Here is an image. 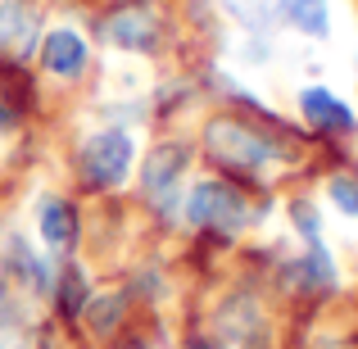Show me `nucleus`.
<instances>
[{
	"label": "nucleus",
	"instance_id": "nucleus-16",
	"mask_svg": "<svg viewBox=\"0 0 358 349\" xmlns=\"http://www.w3.org/2000/svg\"><path fill=\"white\" fill-rule=\"evenodd\" d=\"M290 218H295V232L304 236L308 245L322 241V213L313 209V200H295V204H290Z\"/></svg>",
	"mask_w": 358,
	"mask_h": 349
},
{
	"label": "nucleus",
	"instance_id": "nucleus-2",
	"mask_svg": "<svg viewBox=\"0 0 358 349\" xmlns=\"http://www.w3.org/2000/svg\"><path fill=\"white\" fill-rule=\"evenodd\" d=\"M82 182L91 186V191H114L131 177V164H136V141H131V131L122 127H100L91 131L87 141H82Z\"/></svg>",
	"mask_w": 358,
	"mask_h": 349
},
{
	"label": "nucleus",
	"instance_id": "nucleus-14",
	"mask_svg": "<svg viewBox=\"0 0 358 349\" xmlns=\"http://www.w3.org/2000/svg\"><path fill=\"white\" fill-rule=\"evenodd\" d=\"M55 299H59V313H82L87 308V299H91V290H87V277H82V268H59V277H55Z\"/></svg>",
	"mask_w": 358,
	"mask_h": 349
},
{
	"label": "nucleus",
	"instance_id": "nucleus-17",
	"mask_svg": "<svg viewBox=\"0 0 358 349\" xmlns=\"http://www.w3.org/2000/svg\"><path fill=\"white\" fill-rule=\"evenodd\" d=\"M327 195L336 200V209H341V213H350V218H358V177H350V173L331 177Z\"/></svg>",
	"mask_w": 358,
	"mask_h": 349
},
{
	"label": "nucleus",
	"instance_id": "nucleus-6",
	"mask_svg": "<svg viewBox=\"0 0 358 349\" xmlns=\"http://www.w3.org/2000/svg\"><path fill=\"white\" fill-rule=\"evenodd\" d=\"M41 64H45L50 78L78 82L91 64V50H87V41H82V32H73V27H50V32L41 36Z\"/></svg>",
	"mask_w": 358,
	"mask_h": 349
},
{
	"label": "nucleus",
	"instance_id": "nucleus-4",
	"mask_svg": "<svg viewBox=\"0 0 358 349\" xmlns=\"http://www.w3.org/2000/svg\"><path fill=\"white\" fill-rule=\"evenodd\" d=\"M186 164H191V150L182 141H164V145H155L145 155V164H141V191H145V200L159 213L177 209V182H182Z\"/></svg>",
	"mask_w": 358,
	"mask_h": 349
},
{
	"label": "nucleus",
	"instance_id": "nucleus-13",
	"mask_svg": "<svg viewBox=\"0 0 358 349\" xmlns=\"http://www.w3.org/2000/svg\"><path fill=\"white\" fill-rule=\"evenodd\" d=\"M222 5H227V14L236 18L241 27H250V32H268L281 18V0H222Z\"/></svg>",
	"mask_w": 358,
	"mask_h": 349
},
{
	"label": "nucleus",
	"instance_id": "nucleus-8",
	"mask_svg": "<svg viewBox=\"0 0 358 349\" xmlns=\"http://www.w3.org/2000/svg\"><path fill=\"white\" fill-rule=\"evenodd\" d=\"M41 36V18H36L32 0H0V55L27 59Z\"/></svg>",
	"mask_w": 358,
	"mask_h": 349
},
{
	"label": "nucleus",
	"instance_id": "nucleus-15",
	"mask_svg": "<svg viewBox=\"0 0 358 349\" xmlns=\"http://www.w3.org/2000/svg\"><path fill=\"white\" fill-rule=\"evenodd\" d=\"M122 304H127L122 295H96V299H87V308H82V313L91 318V332H96V336H109V332H114V327L122 322Z\"/></svg>",
	"mask_w": 358,
	"mask_h": 349
},
{
	"label": "nucleus",
	"instance_id": "nucleus-5",
	"mask_svg": "<svg viewBox=\"0 0 358 349\" xmlns=\"http://www.w3.org/2000/svg\"><path fill=\"white\" fill-rule=\"evenodd\" d=\"M100 36L118 50H131V55H150L159 45V18L150 5H122L100 23Z\"/></svg>",
	"mask_w": 358,
	"mask_h": 349
},
{
	"label": "nucleus",
	"instance_id": "nucleus-10",
	"mask_svg": "<svg viewBox=\"0 0 358 349\" xmlns=\"http://www.w3.org/2000/svg\"><path fill=\"white\" fill-rule=\"evenodd\" d=\"M299 114H304V122L317 127V131H354L358 127L354 109L327 87H304L299 91Z\"/></svg>",
	"mask_w": 358,
	"mask_h": 349
},
{
	"label": "nucleus",
	"instance_id": "nucleus-3",
	"mask_svg": "<svg viewBox=\"0 0 358 349\" xmlns=\"http://www.w3.org/2000/svg\"><path fill=\"white\" fill-rule=\"evenodd\" d=\"M186 222L200 227V232L231 236V232L250 227V204H245V195L231 182L204 177V182H195L191 191H186Z\"/></svg>",
	"mask_w": 358,
	"mask_h": 349
},
{
	"label": "nucleus",
	"instance_id": "nucleus-19",
	"mask_svg": "<svg viewBox=\"0 0 358 349\" xmlns=\"http://www.w3.org/2000/svg\"><path fill=\"white\" fill-rule=\"evenodd\" d=\"M186 349H222V345H213V341H195V345H186Z\"/></svg>",
	"mask_w": 358,
	"mask_h": 349
},
{
	"label": "nucleus",
	"instance_id": "nucleus-7",
	"mask_svg": "<svg viewBox=\"0 0 358 349\" xmlns=\"http://www.w3.org/2000/svg\"><path fill=\"white\" fill-rule=\"evenodd\" d=\"M0 268H5V277L14 281L18 290H27V295H50V290H55V272H50V263H45L41 254H36L32 245L23 241V236H9Z\"/></svg>",
	"mask_w": 358,
	"mask_h": 349
},
{
	"label": "nucleus",
	"instance_id": "nucleus-9",
	"mask_svg": "<svg viewBox=\"0 0 358 349\" xmlns=\"http://www.w3.org/2000/svg\"><path fill=\"white\" fill-rule=\"evenodd\" d=\"M36 227H41V241L50 245L55 254H73L78 250V236H82V222H78V209L59 195H45L36 204Z\"/></svg>",
	"mask_w": 358,
	"mask_h": 349
},
{
	"label": "nucleus",
	"instance_id": "nucleus-18",
	"mask_svg": "<svg viewBox=\"0 0 358 349\" xmlns=\"http://www.w3.org/2000/svg\"><path fill=\"white\" fill-rule=\"evenodd\" d=\"M18 122V109L9 105V96H5V82H0V131H9Z\"/></svg>",
	"mask_w": 358,
	"mask_h": 349
},
{
	"label": "nucleus",
	"instance_id": "nucleus-1",
	"mask_svg": "<svg viewBox=\"0 0 358 349\" xmlns=\"http://www.w3.org/2000/svg\"><path fill=\"white\" fill-rule=\"evenodd\" d=\"M204 150L218 159L222 168H236V173H259V168L277 164L281 145L272 136H263L254 122L241 118H213L204 127Z\"/></svg>",
	"mask_w": 358,
	"mask_h": 349
},
{
	"label": "nucleus",
	"instance_id": "nucleus-11",
	"mask_svg": "<svg viewBox=\"0 0 358 349\" xmlns=\"http://www.w3.org/2000/svg\"><path fill=\"white\" fill-rule=\"evenodd\" d=\"M290 281H295L299 290H308V295H317V290H336V263H331V254H327V245L317 241V245H308L304 254H299L295 263H290Z\"/></svg>",
	"mask_w": 358,
	"mask_h": 349
},
{
	"label": "nucleus",
	"instance_id": "nucleus-12",
	"mask_svg": "<svg viewBox=\"0 0 358 349\" xmlns=\"http://www.w3.org/2000/svg\"><path fill=\"white\" fill-rule=\"evenodd\" d=\"M281 23L322 41V36H331V9H327V0H281Z\"/></svg>",
	"mask_w": 358,
	"mask_h": 349
}]
</instances>
